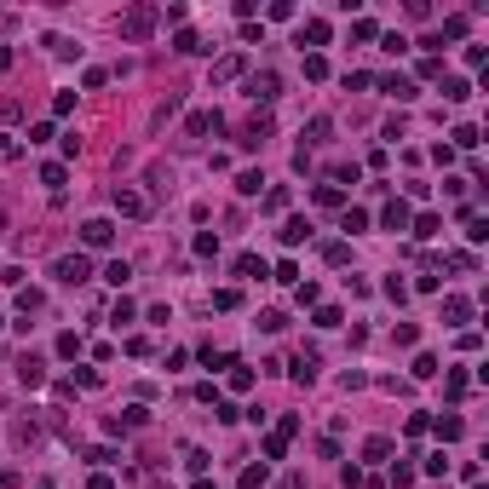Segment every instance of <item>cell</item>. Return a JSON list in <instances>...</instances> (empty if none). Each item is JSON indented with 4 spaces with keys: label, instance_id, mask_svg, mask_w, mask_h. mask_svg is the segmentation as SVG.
Segmentation results:
<instances>
[{
    "label": "cell",
    "instance_id": "cell-1",
    "mask_svg": "<svg viewBox=\"0 0 489 489\" xmlns=\"http://www.w3.org/2000/svg\"><path fill=\"white\" fill-rule=\"evenodd\" d=\"M156 23H161V12H156V6H127L116 29H121V41H150V35H156Z\"/></svg>",
    "mask_w": 489,
    "mask_h": 489
},
{
    "label": "cell",
    "instance_id": "cell-2",
    "mask_svg": "<svg viewBox=\"0 0 489 489\" xmlns=\"http://www.w3.org/2000/svg\"><path fill=\"white\" fill-rule=\"evenodd\" d=\"M110 207H116L121 219H150V196L133 190V185H116V190H110Z\"/></svg>",
    "mask_w": 489,
    "mask_h": 489
},
{
    "label": "cell",
    "instance_id": "cell-3",
    "mask_svg": "<svg viewBox=\"0 0 489 489\" xmlns=\"http://www.w3.org/2000/svg\"><path fill=\"white\" fill-rule=\"evenodd\" d=\"M52 276H58V282H87V276H92V259L87 253H63V259H52Z\"/></svg>",
    "mask_w": 489,
    "mask_h": 489
},
{
    "label": "cell",
    "instance_id": "cell-4",
    "mask_svg": "<svg viewBox=\"0 0 489 489\" xmlns=\"http://www.w3.org/2000/svg\"><path fill=\"white\" fill-rule=\"evenodd\" d=\"M276 92H282V75H276V70H253L248 75V98H253V104H271Z\"/></svg>",
    "mask_w": 489,
    "mask_h": 489
},
{
    "label": "cell",
    "instance_id": "cell-5",
    "mask_svg": "<svg viewBox=\"0 0 489 489\" xmlns=\"http://www.w3.org/2000/svg\"><path fill=\"white\" fill-rule=\"evenodd\" d=\"M81 242H87V248H110V242H116V225L110 219H87L81 225Z\"/></svg>",
    "mask_w": 489,
    "mask_h": 489
},
{
    "label": "cell",
    "instance_id": "cell-6",
    "mask_svg": "<svg viewBox=\"0 0 489 489\" xmlns=\"http://www.w3.org/2000/svg\"><path fill=\"white\" fill-rule=\"evenodd\" d=\"M265 138H271V116H265V110H253V121L242 127V150H259Z\"/></svg>",
    "mask_w": 489,
    "mask_h": 489
},
{
    "label": "cell",
    "instance_id": "cell-7",
    "mask_svg": "<svg viewBox=\"0 0 489 489\" xmlns=\"http://www.w3.org/2000/svg\"><path fill=\"white\" fill-rule=\"evenodd\" d=\"M219 121H225L219 110H196V116L185 121V133H190V138H207V133H219Z\"/></svg>",
    "mask_w": 489,
    "mask_h": 489
},
{
    "label": "cell",
    "instance_id": "cell-8",
    "mask_svg": "<svg viewBox=\"0 0 489 489\" xmlns=\"http://www.w3.org/2000/svg\"><path fill=\"white\" fill-rule=\"evenodd\" d=\"M444 322H449V329L472 322V300H466V293H449V300H444Z\"/></svg>",
    "mask_w": 489,
    "mask_h": 489
},
{
    "label": "cell",
    "instance_id": "cell-9",
    "mask_svg": "<svg viewBox=\"0 0 489 489\" xmlns=\"http://www.w3.org/2000/svg\"><path fill=\"white\" fill-rule=\"evenodd\" d=\"M242 70H248V58H242V52H225V58L214 63V87H225V81H236Z\"/></svg>",
    "mask_w": 489,
    "mask_h": 489
},
{
    "label": "cell",
    "instance_id": "cell-10",
    "mask_svg": "<svg viewBox=\"0 0 489 489\" xmlns=\"http://www.w3.org/2000/svg\"><path fill=\"white\" fill-rule=\"evenodd\" d=\"M409 219H415L409 202H386V207H380V225H386V231H409Z\"/></svg>",
    "mask_w": 489,
    "mask_h": 489
},
{
    "label": "cell",
    "instance_id": "cell-11",
    "mask_svg": "<svg viewBox=\"0 0 489 489\" xmlns=\"http://www.w3.org/2000/svg\"><path fill=\"white\" fill-rule=\"evenodd\" d=\"M276 236H282V248H300V242L311 236V219H300V214H293V219H282V231H276Z\"/></svg>",
    "mask_w": 489,
    "mask_h": 489
},
{
    "label": "cell",
    "instance_id": "cell-12",
    "mask_svg": "<svg viewBox=\"0 0 489 489\" xmlns=\"http://www.w3.org/2000/svg\"><path fill=\"white\" fill-rule=\"evenodd\" d=\"M466 391H472V374H466V368H449V374H444V397H449V403H461Z\"/></svg>",
    "mask_w": 489,
    "mask_h": 489
},
{
    "label": "cell",
    "instance_id": "cell-13",
    "mask_svg": "<svg viewBox=\"0 0 489 489\" xmlns=\"http://www.w3.org/2000/svg\"><path fill=\"white\" fill-rule=\"evenodd\" d=\"M380 92H391L397 104H409V98H415V81L409 75H380Z\"/></svg>",
    "mask_w": 489,
    "mask_h": 489
},
{
    "label": "cell",
    "instance_id": "cell-14",
    "mask_svg": "<svg viewBox=\"0 0 489 489\" xmlns=\"http://www.w3.org/2000/svg\"><path fill=\"white\" fill-rule=\"evenodd\" d=\"M432 432L444 437V444H455V437H466V420H461V415H437V420H432Z\"/></svg>",
    "mask_w": 489,
    "mask_h": 489
},
{
    "label": "cell",
    "instance_id": "cell-15",
    "mask_svg": "<svg viewBox=\"0 0 489 489\" xmlns=\"http://www.w3.org/2000/svg\"><path fill=\"white\" fill-rule=\"evenodd\" d=\"M288 374H293V380H300V386H311V380H317V351L293 357V368H288Z\"/></svg>",
    "mask_w": 489,
    "mask_h": 489
},
{
    "label": "cell",
    "instance_id": "cell-16",
    "mask_svg": "<svg viewBox=\"0 0 489 489\" xmlns=\"http://www.w3.org/2000/svg\"><path fill=\"white\" fill-rule=\"evenodd\" d=\"M409 231H415L420 242H432L437 231H444V219H437V214H420V219H409Z\"/></svg>",
    "mask_w": 489,
    "mask_h": 489
},
{
    "label": "cell",
    "instance_id": "cell-17",
    "mask_svg": "<svg viewBox=\"0 0 489 489\" xmlns=\"http://www.w3.org/2000/svg\"><path fill=\"white\" fill-rule=\"evenodd\" d=\"M461 214H466V242H489V219L472 214V207H461Z\"/></svg>",
    "mask_w": 489,
    "mask_h": 489
},
{
    "label": "cell",
    "instance_id": "cell-18",
    "mask_svg": "<svg viewBox=\"0 0 489 489\" xmlns=\"http://www.w3.org/2000/svg\"><path fill=\"white\" fill-rule=\"evenodd\" d=\"M18 380H23V386H41V380H46L41 357H23V363H18Z\"/></svg>",
    "mask_w": 489,
    "mask_h": 489
},
{
    "label": "cell",
    "instance_id": "cell-19",
    "mask_svg": "<svg viewBox=\"0 0 489 489\" xmlns=\"http://www.w3.org/2000/svg\"><path fill=\"white\" fill-rule=\"evenodd\" d=\"M340 231H368V214L363 207H340Z\"/></svg>",
    "mask_w": 489,
    "mask_h": 489
},
{
    "label": "cell",
    "instance_id": "cell-20",
    "mask_svg": "<svg viewBox=\"0 0 489 489\" xmlns=\"http://www.w3.org/2000/svg\"><path fill=\"white\" fill-rule=\"evenodd\" d=\"M127 276H133V265H127V259H110V265H104V282H110V288H121Z\"/></svg>",
    "mask_w": 489,
    "mask_h": 489
},
{
    "label": "cell",
    "instance_id": "cell-21",
    "mask_svg": "<svg viewBox=\"0 0 489 489\" xmlns=\"http://www.w3.org/2000/svg\"><path fill=\"white\" fill-rule=\"evenodd\" d=\"M409 374H415V380H437V357H432V351H420Z\"/></svg>",
    "mask_w": 489,
    "mask_h": 489
},
{
    "label": "cell",
    "instance_id": "cell-22",
    "mask_svg": "<svg viewBox=\"0 0 489 489\" xmlns=\"http://www.w3.org/2000/svg\"><path fill=\"white\" fill-rule=\"evenodd\" d=\"M363 461H391V437H368V444H363Z\"/></svg>",
    "mask_w": 489,
    "mask_h": 489
},
{
    "label": "cell",
    "instance_id": "cell-23",
    "mask_svg": "<svg viewBox=\"0 0 489 489\" xmlns=\"http://www.w3.org/2000/svg\"><path fill=\"white\" fill-rule=\"evenodd\" d=\"M466 23H472L466 12H455V18H444V35H449V41H466ZM444 35H437V41H444Z\"/></svg>",
    "mask_w": 489,
    "mask_h": 489
},
{
    "label": "cell",
    "instance_id": "cell-24",
    "mask_svg": "<svg viewBox=\"0 0 489 489\" xmlns=\"http://www.w3.org/2000/svg\"><path fill=\"white\" fill-rule=\"evenodd\" d=\"M300 41H311V46H329V23H322V18H311V23L300 29Z\"/></svg>",
    "mask_w": 489,
    "mask_h": 489
},
{
    "label": "cell",
    "instance_id": "cell-25",
    "mask_svg": "<svg viewBox=\"0 0 489 489\" xmlns=\"http://www.w3.org/2000/svg\"><path fill=\"white\" fill-rule=\"evenodd\" d=\"M444 98H449V104H461V98H472V81H461V75H449V81H444Z\"/></svg>",
    "mask_w": 489,
    "mask_h": 489
},
{
    "label": "cell",
    "instance_id": "cell-26",
    "mask_svg": "<svg viewBox=\"0 0 489 489\" xmlns=\"http://www.w3.org/2000/svg\"><path fill=\"white\" fill-rule=\"evenodd\" d=\"M329 133H334V121H329V116H311V127H305V144H322Z\"/></svg>",
    "mask_w": 489,
    "mask_h": 489
},
{
    "label": "cell",
    "instance_id": "cell-27",
    "mask_svg": "<svg viewBox=\"0 0 489 489\" xmlns=\"http://www.w3.org/2000/svg\"><path fill=\"white\" fill-rule=\"evenodd\" d=\"M138 426H144V409H127V415L110 420V432H138Z\"/></svg>",
    "mask_w": 489,
    "mask_h": 489
},
{
    "label": "cell",
    "instance_id": "cell-28",
    "mask_svg": "<svg viewBox=\"0 0 489 489\" xmlns=\"http://www.w3.org/2000/svg\"><path fill=\"white\" fill-rule=\"evenodd\" d=\"M173 46H178V52H207V46H202V35H196V29H178V35H173Z\"/></svg>",
    "mask_w": 489,
    "mask_h": 489
},
{
    "label": "cell",
    "instance_id": "cell-29",
    "mask_svg": "<svg viewBox=\"0 0 489 489\" xmlns=\"http://www.w3.org/2000/svg\"><path fill=\"white\" fill-rule=\"evenodd\" d=\"M322 259H329V265H351V242H329Z\"/></svg>",
    "mask_w": 489,
    "mask_h": 489
},
{
    "label": "cell",
    "instance_id": "cell-30",
    "mask_svg": "<svg viewBox=\"0 0 489 489\" xmlns=\"http://www.w3.org/2000/svg\"><path fill=\"white\" fill-rule=\"evenodd\" d=\"M178 104H185V98H178V92H167V98H161V104H156V116H150V121L161 127V121H167V116H178Z\"/></svg>",
    "mask_w": 489,
    "mask_h": 489
},
{
    "label": "cell",
    "instance_id": "cell-31",
    "mask_svg": "<svg viewBox=\"0 0 489 489\" xmlns=\"http://www.w3.org/2000/svg\"><path fill=\"white\" fill-rule=\"evenodd\" d=\"M317 207H346V190H340V185H322L317 190Z\"/></svg>",
    "mask_w": 489,
    "mask_h": 489
},
{
    "label": "cell",
    "instance_id": "cell-32",
    "mask_svg": "<svg viewBox=\"0 0 489 489\" xmlns=\"http://www.w3.org/2000/svg\"><path fill=\"white\" fill-rule=\"evenodd\" d=\"M236 276H265V259H259V253H242L236 259Z\"/></svg>",
    "mask_w": 489,
    "mask_h": 489
},
{
    "label": "cell",
    "instance_id": "cell-33",
    "mask_svg": "<svg viewBox=\"0 0 489 489\" xmlns=\"http://www.w3.org/2000/svg\"><path fill=\"white\" fill-rule=\"evenodd\" d=\"M420 472H426V478H444V472H449V455H444V449L426 455V466H420Z\"/></svg>",
    "mask_w": 489,
    "mask_h": 489
},
{
    "label": "cell",
    "instance_id": "cell-34",
    "mask_svg": "<svg viewBox=\"0 0 489 489\" xmlns=\"http://www.w3.org/2000/svg\"><path fill=\"white\" fill-rule=\"evenodd\" d=\"M236 489H265V466H248V472L236 478Z\"/></svg>",
    "mask_w": 489,
    "mask_h": 489
},
{
    "label": "cell",
    "instance_id": "cell-35",
    "mask_svg": "<svg viewBox=\"0 0 489 489\" xmlns=\"http://www.w3.org/2000/svg\"><path fill=\"white\" fill-rule=\"evenodd\" d=\"M259 185H265V178H259V167H248V173L236 178V190H242V196H259Z\"/></svg>",
    "mask_w": 489,
    "mask_h": 489
},
{
    "label": "cell",
    "instance_id": "cell-36",
    "mask_svg": "<svg viewBox=\"0 0 489 489\" xmlns=\"http://www.w3.org/2000/svg\"><path fill=\"white\" fill-rule=\"evenodd\" d=\"M46 46H52L58 58H81V46H75V41H63V35H46Z\"/></svg>",
    "mask_w": 489,
    "mask_h": 489
},
{
    "label": "cell",
    "instance_id": "cell-37",
    "mask_svg": "<svg viewBox=\"0 0 489 489\" xmlns=\"http://www.w3.org/2000/svg\"><path fill=\"white\" fill-rule=\"evenodd\" d=\"M253 386V368H242V363H231V391H248Z\"/></svg>",
    "mask_w": 489,
    "mask_h": 489
},
{
    "label": "cell",
    "instance_id": "cell-38",
    "mask_svg": "<svg viewBox=\"0 0 489 489\" xmlns=\"http://www.w3.org/2000/svg\"><path fill=\"white\" fill-rule=\"evenodd\" d=\"M455 144H461V150H478V127H455V133H449Z\"/></svg>",
    "mask_w": 489,
    "mask_h": 489
},
{
    "label": "cell",
    "instance_id": "cell-39",
    "mask_svg": "<svg viewBox=\"0 0 489 489\" xmlns=\"http://www.w3.org/2000/svg\"><path fill=\"white\" fill-rule=\"evenodd\" d=\"M196 253L214 259V253H219V236H214V231H202V236H196Z\"/></svg>",
    "mask_w": 489,
    "mask_h": 489
},
{
    "label": "cell",
    "instance_id": "cell-40",
    "mask_svg": "<svg viewBox=\"0 0 489 489\" xmlns=\"http://www.w3.org/2000/svg\"><path fill=\"white\" fill-rule=\"evenodd\" d=\"M214 305H219V311H236L242 293H236V288H219V293H214Z\"/></svg>",
    "mask_w": 489,
    "mask_h": 489
},
{
    "label": "cell",
    "instance_id": "cell-41",
    "mask_svg": "<svg viewBox=\"0 0 489 489\" xmlns=\"http://www.w3.org/2000/svg\"><path fill=\"white\" fill-rule=\"evenodd\" d=\"M18 311H23V317L41 311V293H35V288H18Z\"/></svg>",
    "mask_w": 489,
    "mask_h": 489
},
{
    "label": "cell",
    "instance_id": "cell-42",
    "mask_svg": "<svg viewBox=\"0 0 489 489\" xmlns=\"http://www.w3.org/2000/svg\"><path fill=\"white\" fill-rule=\"evenodd\" d=\"M317 329H340V305H317Z\"/></svg>",
    "mask_w": 489,
    "mask_h": 489
},
{
    "label": "cell",
    "instance_id": "cell-43",
    "mask_svg": "<svg viewBox=\"0 0 489 489\" xmlns=\"http://www.w3.org/2000/svg\"><path fill=\"white\" fill-rule=\"evenodd\" d=\"M41 185H52V190L63 185V161H46V167H41Z\"/></svg>",
    "mask_w": 489,
    "mask_h": 489
},
{
    "label": "cell",
    "instance_id": "cell-44",
    "mask_svg": "<svg viewBox=\"0 0 489 489\" xmlns=\"http://www.w3.org/2000/svg\"><path fill=\"white\" fill-rule=\"evenodd\" d=\"M259 329H265V334H282L288 317H282V311H265V317H259Z\"/></svg>",
    "mask_w": 489,
    "mask_h": 489
},
{
    "label": "cell",
    "instance_id": "cell-45",
    "mask_svg": "<svg viewBox=\"0 0 489 489\" xmlns=\"http://www.w3.org/2000/svg\"><path fill=\"white\" fill-rule=\"evenodd\" d=\"M138 311H133V300H116V311H110V322H116V329H121V322H133Z\"/></svg>",
    "mask_w": 489,
    "mask_h": 489
},
{
    "label": "cell",
    "instance_id": "cell-46",
    "mask_svg": "<svg viewBox=\"0 0 489 489\" xmlns=\"http://www.w3.org/2000/svg\"><path fill=\"white\" fill-rule=\"evenodd\" d=\"M58 357H81V334H58Z\"/></svg>",
    "mask_w": 489,
    "mask_h": 489
},
{
    "label": "cell",
    "instance_id": "cell-47",
    "mask_svg": "<svg viewBox=\"0 0 489 489\" xmlns=\"http://www.w3.org/2000/svg\"><path fill=\"white\" fill-rule=\"evenodd\" d=\"M276 282L293 288V282H300V265H293V259H282V265H276Z\"/></svg>",
    "mask_w": 489,
    "mask_h": 489
},
{
    "label": "cell",
    "instance_id": "cell-48",
    "mask_svg": "<svg viewBox=\"0 0 489 489\" xmlns=\"http://www.w3.org/2000/svg\"><path fill=\"white\" fill-rule=\"evenodd\" d=\"M334 185H357V161H340V167H334Z\"/></svg>",
    "mask_w": 489,
    "mask_h": 489
},
{
    "label": "cell",
    "instance_id": "cell-49",
    "mask_svg": "<svg viewBox=\"0 0 489 489\" xmlns=\"http://www.w3.org/2000/svg\"><path fill=\"white\" fill-rule=\"evenodd\" d=\"M374 35H380V29H374L368 18H357V23H351V41H374Z\"/></svg>",
    "mask_w": 489,
    "mask_h": 489
},
{
    "label": "cell",
    "instance_id": "cell-50",
    "mask_svg": "<svg viewBox=\"0 0 489 489\" xmlns=\"http://www.w3.org/2000/svg\"><path fill=\"white\" fill-rule=\"evenodd\" d=\"M322 75H329V63H322V58L311 52V58H305V81H322Z\"/></svg>",
    "mask_w": 489,
    "mask_h": 489
},
{
    "label": "cell",
    "instance_id": "cell-51",
    "mask_svg": "<svg viewBox=\"0 0 489 489\" xmlns=\"http://www.w3.org/2000/svg\"><path fill=\"white\" fill-rule=\"evenodd\" d=\"M265 455H271V461H282V455H288V437L271 432V437H265Z\"/></svg>",
    "mask_w": 489,
    "mask_h": 489
},
{
    "label": "cell",
    "instance_id": "cell-52",
    "mask_svg": "<svg viewBox=\"0 0 489 489\" xmlns=\"http://www.w3.org/2000/svg\"><path fill=\"white\" fill-rule=\"evenodd\" d=\"M282 489H305V483H300V478H282Z\"/></svg>",
    "mask_w": 489,
    "mask_h": 489
},
{
    "label": "cell",
    "instance_id": "cell-53",
    "mask_svg": "<svg viewBox=\"0 0 489 489\" xmlns=\"http://www.w3.org/2000/svg\"><path fill=\"white\" fill-rule=\"evenodd\" d=\"M35 489H52V483H35Z\"/></svg>",
    "mask_w": 489,
    "mask_h": 489
},
{
    "label": "cell",
    "instance_id": "cell-54",
    "mask_svg": "<svg viewBox=\"0 0 489 489\" xmlns=\"http://www.w3.org/2000/svg\"><path fill=\"white\" fill-rule=\"evenodd\" d=\"M0 231H6V219H0Z\"/></svg>",
    "mask_w": 489,
    "mask_h": 489
},
{
    "label": "cell",
    "instance_id": "cell-55",
    "mask_svg": "<svg viewBox=\"0 0 489 489\" xmlns=\"http://www.w3.org/2000/svg\"><path fill=\"white\" fill-rule=\"evenodd\" d=\"M0 329H6V317H0Z\"/></svg>",
    "mask_w": 489,
    "mask_h": 489
}]
</instances>
